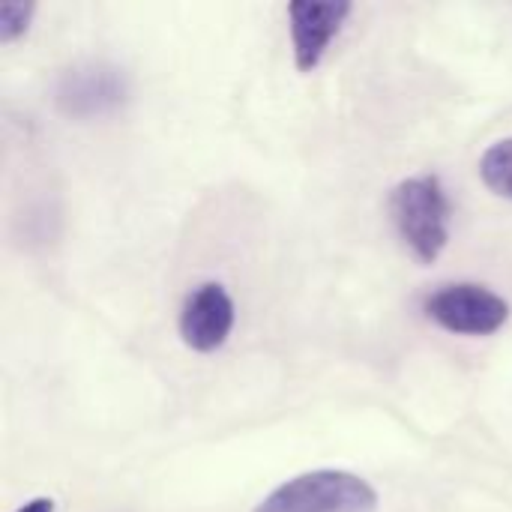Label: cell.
Listing matches in <instances>:
<instances>
[{"label":"cell","instance_id":"obj_1","mask_svg":"<svg viewBox=\"0 0 512 512\" xmlns=\"http://www.w3.org/2000/svg\"><path fill=\"white\" fill-rule=\"evenodd\" d=\"M390 219L399 240L420 264H435L453 228V201L438 174H417L390 192Z\"/></svg>","mask_w":512,"mask_h":512},{"label":"cell","instance_id":"obj_2","mask_svg":"<svg viewBox=\"0 0 512 512\" xmlns=\"http://www.w3.org/2000/svg\"><path fill=\"white\" fill-rule=\"evenodd\" d=\"M378 492L351 471L321 468L276 486L252 512H375Z\"/></svg>","mask_w":512,"mask_h":512},{"label":"cell","instance_id":"obj_3","mask_svg":"<svg viewBox=\"0 0 512 512\" xmlns=\"http://www.w3.org/2000/svg\"><path fill=\"white\" fill-rule=\"evenodd\" d=\"M129 78L108 60H81L57 75L54 105L69 120H102L129 102Z\"/></svg>","mask_w":512,"mask_h":512},{"label":"cell","instance_id":"obj_4","mask_svg":"<svg viewBox=\"0 0 512 512\" xmlns=\"http://www.w3.org/2000/svg\"><path fill=\"white\" fill-rule=\"evenodd\" d=\"M432 324L456 336H492L510 321V303L477 282H450L432 291L423 303Z\"/></svg>","mask_w":512,"mask_h":512},{"label":"cell","instance_id":"obj_5","mask_svg":"<svg viewBox=\"0 0 512 512\" xmlns=\"http://www.w3.org/2000/svg\"><path fill=\"white\" fill-rule=\"evenodd\" d=\"M237 321V306L234 297L228 294L225 285L219 282H201L180 306L177 330L186 348L198 354H213L219 351Z\"/></svg>","mask_w":512,"mask_h":512},{"label":"cell","instance_id":"obj_6","mask_svg":"<svg viewBox=\"0 0 512 512\" xmlns=\"http://www.w3.org/2000/svg\"><path fill=\"white\" fill-rule=\"evenodd\" d=\"M348 0H291L288 3V30L294 63L300 72H315L339 36L342 24L351 15Z\"/></svg>","mask_w":512,"mask_h":512},{"label":"cell","instance_id":"obj_7","mask_svg":"<svg viewBox=\"0 0 512 512\" xmlns=\"http://www.w3.org/2000/svg\"><path fill=\"white\" fill-rule=\"evenodd\" d=\"M480 177L495 195L512 201V135L486 147L480 156Z\"/></svg>","mask_w":512,"mask_h":512},{"label":"cell","instance_id":"obj_8","mask_svg":"<svg viewBox=\"0 0 512 512\" xmlns=\"http://www.w3.org/2000/svg\"><path fill=\"white\" fill-rule=\"evenodd\" d=\"M33 15H36V6L33 3H18V0L3 3L0 6V42L3 45H12L15 39H21L30 30Z\"/></svg>","mask_w":512,"mask_h":512},{"label":"cell","instance_id":"obj_9","mask_svg":"<svg viewBox=\"0 0 512 512\" xmlns=\"http://www.w3.org/2000/svg\"><path fill=\"white\" fill-rule=\"evenodd\" d=\"M15 512H54V501L51 498H33L24 507H18Z\"/></svg>","mask_w":512,"mask_h":512}]
</instances>
